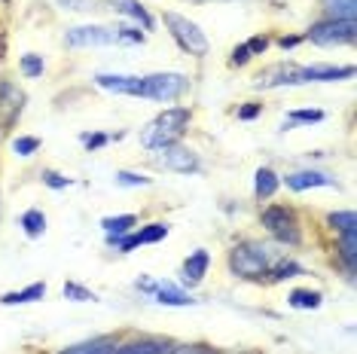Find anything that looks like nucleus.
<instances>
[{
    "mask_svg": "<svg viewBox=\"0 0 357 354\" xmlns=\"http://www.w3.org/2000/svg\"><path fill=\"white\" fill-rule=\"evenodd\" d=\"M354 79V64H296L278 61L263 68L254 77L257 92H272V88H296L312 83H345Z\"/></svg>",
    "mask_w": 357,
    "mask_h": 354,
    "instance_id": "obj_1",
    "label": "nucleus"
},
{
    "mask_svg": "<svg viewBox=\"0 0 357 354\" xmlns=\"http://www.w3.org/2000/svg\"><path fill=\"white\" fill-rule=\"evenodd\" d=\"M287 254L284 247H278L275 241L263 238H238L235 245L226 251V269L232 278L250 281V284H269L272 266Z\"/></svg>",
    "mask_w": 357,
    "mask_h": 354,
    "instance_id": "obj_2",
    "label": "nucleus"
},
{
    "mask_svg": "<svg viewBox=\"0 0 357 354\" xmlns=\"http://www.w3.org/2000/svg\"><path fill=\"white\" fill-rule=\"evenodd\" d=\"M192 116H196L192 107L172 104V107L159 110V114L137 132V141H141V147L147 153L162 150V147H168V144H181L183 134L190 132V125H192Z\"/></svg>",
    "mask_w": 357,
    "mask_h": 354,
    "instance_id": "obj_3",
    "label": "nucleus"
},
{
    "mask_svg": "<svg viewBox=\"0 0 357 354\" xmlns=\"http://www.w3.org/2000/svg\"><path fill=\"white\" fill-rule=\"evenodd\" d=\"M259 226L266 229L269 241H275L284 251H296L303 247V223H299V214L294 205H284V202H269L259 211Z\"/></svg>",
    "mask_w": 357,
    "mask_h": 354,
    "instance_id": "obj_4",
    "label": "nucleus"
},
{
    "mask_svg": "<svg viewBox=\"0 0 357 354\" xmlns=\"http://www.w3.org/2000/svg\"><path fill=\"white\" fill-rule=\"evenodd\" d=\"M162 25H165L168 37H172L186 55H192V59H205V55L211 52L208 34L202 31L199 22L190 19V15H181V13H174V10H165V13H162Z\"/></svg>",
    "mask_w": 357,
    "mask_h": 354,
    "instance_id": "obj_5",
    "label": "nucleus"
},
{
    "mask_svg": "<svg viewBox=\"0 0 357 354\" xmlns=\"http://www.w3.org/2000/svg\"><path fill=\"white\" fill-rule=\"evenodd\" d=\"M190 92V77L181 70H156V74H141V98L156 104H174Z\"/></svg>",
    "mask_w": 357,
    "mask_h": 354,
    "instance_id": "obj_6",
    "label": "nucleus"
},
{
    "mask_svg": "<svg viewBox=\"0 0 357 354\" xmlns=\"http://www.w3.org/2000/svg\"><path fill=\"white\" fill-rule=\"evenodd\" d=\"M305 43H314L321 49L330 46H351L357 40V22H345V19H318L308 25L303 34Z\"/></svg>",
    "mask_w": 357,
    "mask_h": 354,
    "instance_id": "obj_7",
    "label": "nucleus"
},
{
    "mask_svg": "<svg viewBox=\"0 0 357 354\" xmlns=\"http://www.w3.org/2000/svg\"><path fill=\"white\" fill-rule=\"evenodd\" d=\"M150 165L168 174H202V159L199 153L186 144H168L162 150L150 153Z\"/></svg>",
    "mask_w": 357,
    "mask_h": 354,
    "instance_id": "obj_8",
    "label": "nucleus"
},
{
    "mask_svg": "<svg viewBox=\"0 0 357 354\" xmlns=\"http://www.w3.org/2000/svg\"><path fill=\"white\" fill-rule=\"evenodd\" d=\"M168 236H172V223L150 220V223H141V226H135L132 232H126V236L113 238L107 247H116V254H132V251H137V247L159 245V241H165Z\"/></svg>",
    "mask_w": 357,
    "mask_h": 354,
    "instance_id": "obj_9",
    "label": "nucleus"
},
{
    "mask_svg": "<svg viewBox=\"0 0 357 354\" xmlns=\"http://www.w3.org/2000/svg\"><path fill=\"white\" fill-rule=\"evenodd\" d=\"M186 342L172 339V336H128V339H119L116 354H183Z\"/></svg>",
    "mask_w": 357,
    "mask_h": 354,
    "instance_id": "obj_10",
    "label": "nucleus"
},
{
    "mask_svg": "<svg viewBox=\"0 0 357 354\" xmlns=\"http://www.w3.org/2000/svg\"><path fill=\"white\" fill-rule=\"evenodd\" d=\"M116 28L110 25H77L64 31L68 49H98V46H116Z\"/></svg>",
    "mask_w": 357,
    "mask_h": 354,
    "instance_id": "obj_11",
    "label": "nucleus"
},
{
    "mask_svg": "<svg viewBox=\"0 0 357 354\" xmlns=\"http://www.w3.org/2000/svg\"><path fill=\"white\" fill-rule=\"evenodd\" d=\"M281 187L290 192H308V190H339V180L330 171L321 168H299V171L281 174Z\"/></svg>",
    "mask_w": 357,
    "mask_h": 354,
    "instance_id": "obj_12",
    "label": "nucleus"
},
{
    "mask_svg": "<svg viewBox=\"0 0 357 354\" xmlns=\"http://www.w3.org/2000/svg\"><path fill=\"white\" fill-rule=\"evenodd\" d=\"M211 269V254L205 247H196V251H190V256L181 263V278H177V284L186 287V291H196V287L205 281Z\"/></svg>",
    "mask_w": 357,
    "mask_h": 354,
    "instance_id": "obj_13",
    "label": "nucleus"
},
{
    "mask_svg": "<svg viewBox=\"0 0 357 354\" xmlns=\"http://www.w3.org/2000/svg\"><path fill=\"white\" fill-rule=\"evenodd\" d=\"M92 83L101 92L123 95V98H141V74H95Z\"/></svg>",
    "mask_w": 357,
    "mask_h": 354,
    "instance_id": "obj_14",
    "label": "nucleus"
},
{
    "mask_svg": "<svg viewBox=\"0 0 357 354\" xmlns=\"http://www.w3.org/2000/svg\"><path fill=\"white\" fill-rule=\"evenodd\" d=\"M150 300L156 302V305H165V309H190V305H199L202 302L199 296H192V291L181 287L177 281H159Z\"/></svg>",
    "mask_w": 357,
    "mask_h": 354,
    "instance_id": "obj_15",
    "label": "nucleus"
},
{
    "mask_svg": "<svg viewBox=\"0 0 357 354\" xmlns=\"http://www.w3.org/2000/svg\"><path fill=\"white\" fill-rule=\"evenodd\" d=\"M123 336L119 333H101V336H89L74 345H64L55 354H116V345Z\"/></svg>",
    "mask_w": 357,
    "mask_h": 354,
    "instance_id": "obj_16",
    "label": "nucleus"
},
{
    "mask_svg": "<svg viewBox=\"0 0 357 354\" xmlns=\"http://www.w3.org/2000/svg\"><path fill=\"white\" fill-rule=\"evenodd\" d=\"M104 3H107L116 15H126V19H132L137 28H144V34L156 31V19H153L150 10L141 3V0H104Z\"/></svg>",
    "mask_w": 357,
    "mask_h": 354,
    "instance_id": "obj_17",
    "label": "nucleus"
},
{
    "mask_svg": "<svg viewBox=\"0 0 357 354\" xmlns=\"http://www.w3.org/2000/svg\"><path fill=\"white\" fill-rule=\"evenodd\" d=\"M278 190H281V174L272 165H259L254 171V199L257 202H269Z\"/></svg>",
    "mask_w": 357,
    "mask_h": 354,
    "instance_id": "obj_18",
    "label": "nucleus"
},
{
    "mask_svg": "<svg viewBox=\"0 0 357 354\" xmlns=\"http://www.w3.org/2000/svg\"><path fill=\"white\" fill-rule=\"evenodd\" d=\"M46 293H50L46 281H34V284L22 287V291H10V293H3V296H0V305H6V309H13V305H31V302L46 300Z\"/></svg>",
    "mask_w": 357,
    "mask_h": 354,
    "instance_id": "obj_19",
    "label": "nucleus"
},
{
    "mask_svg": "<svg viewBox=\"0 0 357 354\" xmlns=\"http://www.w3.org/2000/svg\"><path fill=\"white\" fill-rule=\"evenodd\" d=\"M137 214H110V217H101V232H104V241H110L113 238H119V236H126V232H132L137 226Z\"/></svg>",
    "mask_w": 357,
    "mask_h": 354,
    "instance_id": "obj_20",
    "label": "nucleus"
},
{
    "mask_svg": "<svg viewBox=\"0 0 357 354\" xmlns=\"http://www.w3.org/2000/svg\"><path fill=\"white\" fill-rule=\"evenodd\" d=\"M46 226H50V217H46L43 208H28V211L19 214V229L25 232L28 238H43L46 236Z\"/></svg>",
    "mask_w": 357,
    "mask_h": 354,
    "instance_id": "obj_21",
    "label": "nucleus"
},
{
    "mask_svg": "<svg viewBox=\"0 0 357 354\" xmlns=\"http://www.w3.org/2000/svg\"><path fill=\"white\" fill-rule=\"evenodd\" d=\"M287 305L296 311H318L324 305V293L314 287H294V291H287Z\"/></svg>",
    "mask_w": 357,
    "mask_h": 354,
    "instance_id": "obj_22",
    "label": "nucleus"
},
{
    "mask_svg": "<svg viewBox=\"0 0 357 354\" xmlns=\"http://www.w3.org/2000/svg\"><path fill=\"white\" fill-rule=\"evenodd\" d=\"M25 107V92L13 79H0V110H6L10 119H15Z\"/></svg>",
    "mask_w": 357,
    "mask_h": 354,
    "instance_id": "obj_23",
    "label": "nucleus"
},
{
    "mask_svg": "<svg viewBox=\"0 0 357 354\" xmlns=\"http://www.w3.org/2000/svg\"><path fill=\"white\" fill-rule=\"evenodd\" d=\"M336 256L345 266V278L354 281V260H357V232H345L336 236Z\"/></svg>",
    "mask_w": 357,
    "mask_h": 354,
    "instance_id": "obj_24",
    "label": "nucleus"
},
{
    "mask_svg": "<svg viewBox=\"0 0 357 354\" xmlns=\"http://www.w3.org/2000/svg\"><path fill=\"white\" fill-rule=\"evenodd\" d=\"M324 119H327V114L318 110V107H296L284 116L281 132H290V128H299V125H318V123H324Z\"/></svg>",
    "mask_w": 357,
    "mask_h": 354,
    "instance_id": "obj_25",
    "label": "nucleus"
},
{
    "mask_svg": "<svg viewBox=\"0 0 357 354\" xmlns=\"http://www.w3.org/2000/svg\"><path fill=\"white\" fill-rule=\"evenodd\" d=\"M303 275H305V266H303V263H296L290 254H284L281 260L272 266L269 284H284V281H290V278H303Z\"/></svg>",
    "mask_w": 357,
    "mask_h": 354,
    "instance_id": "obj_26",
    "label": "nucleus"
},
{
    "mask_svg": "<svg viewBox=\"0 0 357 354\" xmlns=\"http://www.w3.org/2000/svg\"><path fill=\"white\" fill-rule=\"evenodd\" d=\"M324 19H345L357 22V0H321Z\"/></svg>",
    "mask_w": 357,
    "mask_h": 354,
    "instance_id": "obj_27",
    "label": "nucleus"
},
{
    "mask_svg": "<svg viewBox=\"0 0 357 354\" xmlns=\"http://www.w3.org/2000/svg\"><path fill=\"white\" fill-rule=\"evenodd\" d=\"M327 226L333 236H345V232H357V217L354 211H330L327 214Z\"/></svg>",
    "mask_w": 357,
    "mask_h": 354,
    "instance_id": "obj_28",
    "label": "nucleus"
},
{
    "mask_svg": "<svg viewBox=\"0 0 357 354\" xmlns=\"http://www.w3.org/2000/svg\"><path fill=\"white\" fill-rule=\"evenodd\" d=\"M113 183L123 190H137V187H153V177L141 174V171H132V168H119L116 174H113Z\"/></svg>",
    "mask_w": 357,
    "mask_h": 354,
    "instance_id": "obj_29",
    "label": "nucleus"
},
{
    "mask_svg": "<svg viewBox=\"0 0 357 354\" xmlns=\"http://www.w3.org/2000/svg\"><path fill=\"white\" fill-rule=\"evenodd\" d=\"M19 70H22V77L25 79H40L46 74V61H43V55H37V52H25L19 59Z\"/></svg>",
    "mask_w": 357,
    "mask_h": 354,
    "instance_id": "obj_30",
    "label": "nucleus"
},
{
    "mask_svg": "<svg viewBox=\"0 0 357 354\" xmlns=\"http://www.w3.org/2000/svg\"><path fill=\"white\" fill-rule=\"evenodd\" d=\"M61 293H64V300H70V302H98V293L89 291L79 281H64Z\"/></svg>",
    "mask_w": 357,
    "mask_h": 354,
    "instance_id": "obj_31",
    "label": "nucleus"
},
{
    "mask_svg": "<svg viewBox=\"0 0 357 354\" xmlns=\"http://www.w3.org/2000/svg\"><path fill=\"white\" fill-rule=\"evenodd\" d=\"M40 147H43V141L37 134H19V138H13V153L19 159H31L34 153H40Z\"/></svg>",
    "mask_w": 357,
    "mask_h": 354,
    "instance_id": "obj_32",
    "label": "nucleus"
},
{
    "mask_svg": "<svg viewBox=\"0 0 357 354\" xmlns=\"http://www.w3.org/2000/svg\"><path fill=\"white\" fill-rule=\"evenodd\" d=\"M40 177H43V187H50L55 192H61V190H70L74 187V177H68V174H61V171H55V168H43L40 171Z\"/></svg>",
    "mask_w": 357,
    "mask_h": 354,
    "instance_id": "obj_33",
    "label": "nucleus"
},
{
    "mask_svg": "<svg viewBox=\"0 0 357 354\" xmlns=\"http://www.w3.org/2000/svg\"><path fill=\"white\" fill-rule=\"evenodd\" d=\"M116 40L126 46H144L147 43V34H144L137 25H126L123 22V25H116Z\"/></svg>",
    "mask_w": 357,
    "mask_h": 354,
    "instance_id": "obj_34",
    "label": "nucleus"
},
{
    "mask_svg": "<svg viewBox=\"0 0 357 354\" xmlns=\"http://www.w3.org/2000/svg\"><path fill=\"white\" fill-rule=\"evenodd\" d=\"M79 144H83L86 153H98L110 144V134L107 132H83L79 134Z\"/></svg>",
    "mask_w": 357,
    "mask_h": 354,
    "instance_id": "obj_35",
    "label": "nucleus"
},
{
    "mask_svg": "<svg viewBox=\"0 0 357 354\" xmlns=\"http://www.w3.org/2000/svg\"><path fill=\"white\" fill-rule=\"evenodd\" d=\"M263 116V104L259 101H248V104H238V110H235V119L238 123H254V119Z\"/></svg>",
    "mask_w": 357,
    "mask_h": 354,
    "instance_id": "obj_36",
    "label": "nucleus"
},
{
    "mask_svg": "<svg viewBox=\"0 0 357 354\" xmlns=\"http://www.w3.org/2000/svg\"><path fill=\"white\" fill-rule=\"evenodd\" d=\"M245 43H248V49H250V55H254V59H257V55H266V52L272 49V37L263 34V31H259V34H254L250 40H245Z\"/></svg>",
    "mask_w": 357,
    "mask_h": 354,
    "instance_id": "obj_37",
    "label": "nucleus"
},
{
    "mask_svg": "<svg viewBox=\"0 0 357 354\" xmlns=\"http://www.w3.org/2000/svg\"><path fill=\"white\" fill-rule=\"evenodd\" d=\"M250 61H254V55H250L248 43H238V46H232V52H229V68H248Z\"/></svg>",
    "mask_w": 357,
    "mask_h": 354,
    "instance_id": "obj_38",
    "label": "nucleus"
},
{
    "mask_svg": "<svg viewBox=\"0 0 357 354\" xmlns=\"http://www.w3.org/2000/svg\"><path fill=\"white\" fill-rule=\"evenodd\" d=\"M61 3V10H70V13H92L95 10V0H55Z\"/></svg>",
    "mask_w": 357,
    "mask_h": 354,
    "instance_id": "obj_39",
    "label": "nucleus"
},
{
    "mask_svg": "<svg viewBox=\"0 0 357 354\" xmlns=\"http://www.w3.org/2000/svg\"><path fill=\"white\" fill-rule=\"evenodd\" d=\"M275 43H278V49H284V52H294L296 46L305 43V40H303V34H281Z\"/></svg>",
    "mask_w": 357,
    "mask_h": 354,
    "instance_id": "obj_40",
    "label": "nucleus"
},
{
    "mask_svg": "<svg viewBox=\"0 0 357 354\" xmlns=\"http://www.w3.org/2000/svg\"><path fill=\"white\" fill-rule=\"evenodd\" d=\"M156 284H159L156 278H150V275H141V278L135 281V291H137V293H144V296H153V291H156Z\"/></svg>",
    "mask_w": 357,
    "mask_h": 354,
    "instance_id": "obj_41",
    "label": "nucleus"
},
{
    "mask_svg": "<svg viewBox=\"0 0 357 354\" xmlns=\"http://www.w3.org/2000/svg\"><path fill=\"white\" fill-rule=\"evenodd\" d=\"M199 354H214V351H211V348H202V351H199Z\"/></svg>",
    "mask_w": 357,
    "mask_h": 354,
    "instance_id": "obj_42",
    "label": "nucleus"
},
{
    "mask_svg": "<svg viewBox=\"0 0 357 354\" xmlns=\"http://www.w3.org/2000/svg\"><path fill=\"white\" fill-rule=\"evenodd\" d=\"M192 3H205V0H192Z\"/></svg>",
    "mask_w": 357,
    "mask_h": 354,
    "instance_id": "obj_43",
    "label": "nucleus"
}]
</instances>
